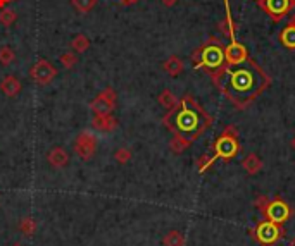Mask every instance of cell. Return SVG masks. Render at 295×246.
Wrapping results in <instances>:
<instances>
[{
    "label": "cell",
    "mask_w": 295,
    "mask_h": 246,
    "mask_svg": "<svg viewBox=\"0 0 295 246\" xmlns=\"http://www.w3.org/2000/svg\"><path fill=\"white\" fill-rule=\"evenodd\" d=\"M261 214L264 215L266 220H271L274 224L283 226L290 217H292V207L288 205L287 202L282 200V198H274V200H268V203L264 205V208L261 210Z\"/></svg>",
    "instance_id": "52a82bcc"
},
{
    "label": "cell",
    "mask_w": 295,
    "mask_h": 246,
    "mask_svg": "<svg viewBox=\"0 0 295 246\" xmlns=\"http://www.w3.org/2000/svg\"><path fill=\"white\" fill-rule=\"evenodd\" d=\"M159 103L166 108V110H171V108H174V107H176V103H178V100H176V98H174L173 92H169V90H164V92L159 95Z\"/></svg>",
    "instance_id": "d6986e66"
},
{
    "label": "cell",
    "mask_w": 295,
    "mask_h": 246,
    "mask_svg": "<svg viewBox=\"0 0 295 246\" xmlns=\"http://www.w3.org/2000/svg\"><path fill=\"white\" fill-rule=\"evenodd\" d=\"M250 236L261 246H274L285 236V229L271 220H261L259 224H255V227L250 229Z\"/></svg>",
    "instance_id": "8992f818"
},
{
    "label": "cell",
    "mask_w": 295,
    "mask_h": 246,
    "mask_svg": "<svg viewBox=\"0 0 295 246\" xmlns=\"http://www.w3.org/2000/svg\"><path fill=\"white\" fill-rule=\"evenodd\" d=\"M9 2H12V0H0V9H4V7H6Z\"/></svg>",
    "instance_id": "f1b7e54d"
},
{
    "label": "cell",
    "mask_w": 295,
    "mask_h": 246,
    "mask_svg": "<svg viewBox=\"0 0 295 246\" xmlns=\"http://www.w3.org/2000/svg\"><path fill=\"white\" fill-rule=\"evenodd\" d=\"M76 62H78V59H76V55L71 54V52H66V54L61 55V64H63L66 69H73Z\"/></svg>",
    "instance_id": "484cf974"
},
{
    "label": "cell",
    "mask_w": 295,
    "mask_h": 246,
    "mask_svg": "<svg viewBox=\"0 0 295 246\" xmlns=\"http://www.w3.org/2000/svg\"><path fill=\"white\" fill-rule=\"evenodd\" d=\"M190 145H192V143H188L187 140L180 138V136H174V138L171 140V150H173L174 153H183V151L187 150Z\"/></svg>",
    "instance_id": "603a6c76"
},
{
    "label": "cell",
    "mask_w": 295,
    "mask_h": 246,
    "mask_svg": "<svg viewBox=\"0 0 295 246\" xmlns=\"http://www.w3.org/2000/svg\"><path fill=\"white\" fill-rule=\"evenodd\" d=\"M292 146H293V148H295V138L292 140Z\"/></svg>",
    "instance_id": "1f68e13d"
},
{
    "label": "cell",
    "mask_w": 295,
    "mask_h": 246,
    "mask_svg": "<svg viewBox=\"0 0 295 246\" xmlns=\"http://www.w3.org/2000/svg\"><path fill=\"white\" fill-rule=\"evenodd\" d=\"M47 160L54 169H64L69 164V155L63 146H54L47 155Z\"/></svg>",
    "instance_id": "7c38bea8"
},
{
    "label": "cell",
    "mask_w": 295,
    "mask_h": 246,
    "mask_svg": "<svg viewBox=\"0 0 295 246\" xmlns=\"http://www.w3.org/2000/svg\"><path fill=\"white\" fill-rule=\"evenodd\" d=\"M290 23H293V25H295V16L292 17V21H290Z\"/></svg>",
    "instance_id": "d6a6232c"
},
{
    "label": "cell",
    "mask_w": 295,
    "mask_h": 246,
    "mask_svg": "<svg viewBox=\"0 0 295 246\" xmlns=\"http://www.w3.org/2000/svg\"><path fill=\"white\" fill-rule=\"evenodd\" d=\"M14 59H16V55H14L12 49H9V47H0V64L9 65Z\"/></svg>",
    "instance_id": "d4e9b609"
},
{
    "label": "cell",
    "mask_w": 295,
    "mask_h": 246,
    "mask_svg": "<svg viewBox=\"0 0 295 246\" xmlns=\"http://www.w3.org/2000/svg\"><path fill=\"white\" fill-rule=\"evenodd\" d=\"M121 2H125V4H133V2H136V0H121Z\"/></svg>",
    "instance_id": "4dcf8cb0"
},
{
    "label": "cell",
    "mask_w": 295,
    "mask_h": 246,
    "mask_svg": "<svg viewBox=\"0 0 295 246\" xmlns=\"http://www.w3.org/2000/svg\"><path fill=\"white\" fill-rule=\"evenodd\" d=\"M16 246H19V244H16Z\"/></svg>",
    "instance_id": "836d02e7"
},
{
    "label": "cell",
    "mask_w": 295,
    "mask_h": 246,
    "mask_svg": "<svg viewBox=\"0 0 295 246\" xmlns=\"http://www.w3.org/2000/svg\"><path fill=\"white\" fill-rule=\"evenodd\" d=\"M163 122L174 136L193 143L211 127L212 117L193 100L192 95H185L174 108L168 110Z\"/></svg>",
    "instance_id": "7a4b0ae2"
},
{
    "label": "cell",
    "mask_w": 295,
    "mask_h": 246,
    "mask_svg": "<svg viewBox=\"0 0 295 246\" xmlns=\"http://www.w3.org/2000/svg\"><path fill=\"white\" fill-rule=\"evenodd\" d=\"M258 4L274 23H280L295 7V0H258Z\"/></svg>",
    "instance_id": "ba28073f"
},
{
    "label": "cell",
    "mask_w": 295,
    "mask_h": 246,
    "mask_svg": "<svg viewBox=\"0 0 295 246\" xmlns=\"http://www.w3.org/2000/svg\"><path fill=\"white\" fill-rule=\"evenodd\" d=\"M71 45H73L74 52H78V54H83L85 50H88L90 40L85 35H78V36H74V40L71 41Z\"/></svg>",
    "instance_id": "ffe728a7"
},
{
    "label": "cell",
    "mask_w": 295,
    "mask_h": 246,
    "mask_svg": "<svg viewBox=\"0 0 295 246\" xmlns=\"http://www.w3.org/2000/svg\"><path fill=\"white\" fill-rule=\"evenodd\" d=\"M240 151V143H239V131L235 126H228L225 131L221 132L212 143V151L209 155L199 159V172H206L216 160H233L239 155Z\"/></svg>",
    "instance_id": "3957f363"
},
{
    "label": "cell",
    "mask_w": 295,
    "mask_h": 246,
    "mask_svg": "<svg viewBox=\"0 0 295 246\" xmlns=\"http://www.w3.org/2000/svg\"><path fill=\"white\" fill-rule=\"evenodd\" d=\"M212 76V83L237 108H245L266 88L271 78L250 57L240 64H225Z\"/></svg>",
    "instance_id": "6da1fadb"
},
{
    "label": "cell",
    "mask_w": 295,
    "mask_h": 246,
    "mask_svg": "<svg viewBox=\"0 0 295 246\" xmlns=\"http://www.w3.org/2000/svg\"><path fill=\"white\" fill-rule=\"evenodd\" d=\"M97 145H99L97 138H95L92 132L83 131L74 141V151L80 159L85 160V162H88V160L93 159L95 151H97Z\"/></svg>",
    "instance_id": "30bf717a"
},
{
    "label": "cell",
    "mask_w": 295,
    "mask_h": 246,
    "mask_svg": "<svg viewBox=\"0 0 295 246\" xmlns=\"http://www.w3.org/2000/svg\"><path fill=\"white\" fill-rule=\"evenodd\" d=\"M30 76L33 78V81L38 83V84H49V83L54 81V78L57 76V69L49 62V60L40 59L31 68Z\"/></svg>",
    "instance_id": "8fae6325"
},
{
    "label": "cell",
    "mask_w": 295,
    "mask_h": 246,
    "mask_svg": "<svg viewBox=\"0 0 295 246\" xmlns=\"http://www.w3.org/2000/svg\"><path fill=\"white\" fill-rule=\"evenodd\" d=\"M92 124L97 131L109 132V131H114L117 127V121L112 117V114H107V116H95Z\"/></svg>",
    "instance_id": "5bb4252c"
},
{
    "label": "cell",
    "mask_w": 295,
    "mask_h": 246,
    "mask_svg": "<svg viewBox=\"0 0 295 246\" xmlns=\"http://www.w3.org/2000/svg\"><path fill=\"white\" fill-rule=\"evenodd\" d=\"M78 12H90L97 6V0H71Z\"/></svg>",
    "instance_id": "7402d4cb"
},
{
    "label": "cell",
    "mask_w": 295,
    "mask_h": 246,
    "mask_svg": "<svg viewBox=\"0 0 295 246\" xmlns=\"http://www.w3.org/2000/svg\"><path fill=\"white\" fill-rule=\"evenodd\" d=\"M114 159H116L117 164H126V162H130V159H131V151L128 148H120L116 151V155H114Z\"/></svg>",
    "instance_id": "4316f807"
},
{
    "label": "cell",
    "mask_w": 295,
    "mask_h": 246,
    "mask_svg": "<svg viewBox=\"0 0 295 246\" xmlns=\"http://www.w3.org/2000/svg\"><path fill=\"white\" fill-rule=\"evenodd\" d=\"M116 92L112 88H106L93 98L90 108L93 110L95 116H107V114H112L114 107H116Z\"/></svg>",
    "instance_id": "9c48e42d"
},
{
    "label": "cell",
    "mask_w": 295,
    "mask_h": 246,
    "mask_svg": "<svg viewBox=\"0 0 295 246\" xmlns=\"http://www.w3.org/2000/svg\"><path fill=\"white\" fill-rule=\"evenodd\" d=\"M163 244L164 246H185V236L183 233H180V231H169V233H166V236L163 238Z\"/></svg>",
    "instance_id": "ac0fdd59"
},
{
    "label": "cell",
    "mask_w": 295,
    "mask_h": 246,
    "mask_svg": "<svg viewBox=\"0 0 295 246\" xmlns=\"http://www.w3.org/2000/svg\"><path fill=\"white\" fill-rule=\"evenodd\" d=\"M193 68L195 69H204L209 74H214L216 71H220L223 65L226 64V55L225 49H223L221 41L216 38H211L204 43L201 49H197L192 54Z\"/></svg>",
    "instance_id": "277c9868"
},
{
    "label": "cell",
    "mask_w": 295,
    "mask_h": 246,
    "mask_svg": "<svg viewBox=\"0 0 295 246\" xmlns=\"http://www.w3.org/2000/svg\"><path fill=\"white\" fill-rule=\"evenodd\" d=\"M225 31L228 33L230 36V43L225 49V55H226V64H240L244 60L249 59V54H247V49L242 43L237 41V36H235V25H233V17H231V11H230V2L225 0Z\"/></svg>",
    "instance_id": "5b68a950"
},
{
    "label": "cell",
    "mask_w": 295,
    "mask_h": 246,
    "mask_svg": "<svg viewBox=\"0 0 295 246\" xmlns=\"http://www.w3.org/2000/svg\"><path fill=\"white\" fill-rule=\"evenodd\" d=\"M288 246H295V236H293L292 239H290V244H288Z\"/></svg>",
    "instance_id": "f546056e"
},
{
    "label": "cell",
    "mask_w": 295,
    "mask_h": 246,
    "mask_svg": "<svg viewBox=\"0 0 295 246\" xmlns=\"http://www.w3.org/2000/svg\"><path fill=\"white\" fill-rule=\"evenodd\" d=\"M16 12L11 11V9H6L4 7L2 11H0V23H2L4 26H11L14 25V21H16Z\"/></svg>",
    "instance_id": "cb8c5ba5"
},
{
    "label": "cell",
    "mask_w": 295,
    "mask_h": 246,
    "mask_svg": "<svg viewBox=\"0 0 295 246\" xmlns=\"http://www.w3.org/2000/svg\"><path fill=\"white\" fill-rule=\"evenodd\" d=\"M242 165H244L245 172L250 174V176H255V174L263 170V160H261L259 155H255V153L247 155L244 159V162H242Z\"/></svg>",
    "instance_id": "9a60e30c"
},
{
    "label": "cell",
    "mask_w": 295,
    "mask_h": 246,
    "mask_svg": "<svg viewBox=\"0 0 295 246\" xmlns=\"http://www.w3.org/2000/svg\"><path fill=\"white\" fill-rule=\"evenodd\" d=\"M19 229H21V233L25 236H33L36 231V222L31 219V217H25V219L21 220V224H19Z\"/></svg>",
    "instance_id": "44dd1931"
},
{
    "label": "cell",
    "mask_w": 295,
    "mask_h": 246,
    "mask_svg": "<svg viewBox=\"0 0 295 246\" xmlns=\"http://www.w3.org/2000/svg\"><path fill=\"white\" fill-rule=\"evenodd\" d=\"M161 2H163L166 7H173L176 4V0H161Z\"/></svg>",
    "instance_id": "83f0119b"
},
{
    "label": "cell",
    "mask_w": 295,
    "mask_h": 246,
    "mask_svg": "<svg viewBox=\"0 0 295 246\" xmlns=\"http://www.w3.org/2000/svg\"><path fill=\"white\" fill-rule=\"evenodd\" d=\"M21 81L16 78V76H6L0 83V90L4 92V95L9 98H14L21 93Z\"/></svg>",
    "instance_id": "4fadbf2b"
},
{
    "label": "cell",
    "mask_w": 295,
    "mask_h": 246,
    "mask_svg": "<svg viewBox=\"0 0 295 246\" xmlns=\"http://www.w3.org/2000/svg\"><path fill=\"white\" fill-rule=\"evenodd\" d=\"M163 68L169 76H178V74H182V71H183V62L178 55H171L163 64Z\"/></svg>",
    "instance_id": "e0dca14e"
},
{
    "label": "cell",
    "mask_w": 295,
    "mask_h": 246,
    "mask_svg": "<svg viewBox=\"0 0 295 246\" xmlns=\"http://www.w3.org/2000/svg\"><path fill=\"white\" fill-rule=\"evenodd\" d=\"M280 43H282L285 49L295 50V25L293 23H288V25L282 30V33H280Z\"/></svg>",
    "instance_id": "2e32d148"
}]
</instances>
